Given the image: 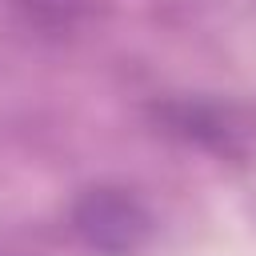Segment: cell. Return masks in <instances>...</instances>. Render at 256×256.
<instances>
[{
	"label": "cell",
	"mask_w": 256,
	"mask_h": 256,
	"mask_svg": "<svg viewBox=\"0 0 256 256\" xmlns=\"http://www.w3.org/2000/svg\"><path fill=\"white\" fill-rule=\"evenodd\" d=\"M152 116H156V124L168 136H176L184 144L212 148V152H232V144H236L232 120L216 104H204V100H168V104H156Z\"/></svg>",
	"instance_id": "cell-2"
},
{
	"label": "cell",
	"mask_w": 256,
	"mask_h": 256,
	"mask_svg": "<svg viewBox=\"0 0 256 256\" xmlns=\"http://www.w3.org/2000/svg\"><path fill=\"white\" fill-rule=\"evenodd\" d=\"M68 228L92 256H140L156 232V220L132 188L92 184L68 204Z\"/></svg>",
	"instance_id": "cell-1"
},
{
	"label": "cell",
	"mask_w": 256,
	"mask_h": 256,
	"mask_svg": "<svg viewBox=\"0 0 256 256\" xmlns=\"http://www.w3.org/2000/svg\"><path fill=\"white\" fill-rule=\"evenodd\" d=\"M8 8L28 28L48 32V36H64L84 24V16L92 12V0H8Z\"/></svg>",
	"instance_id": "cell-3"
}]
</instances>
